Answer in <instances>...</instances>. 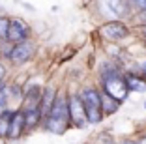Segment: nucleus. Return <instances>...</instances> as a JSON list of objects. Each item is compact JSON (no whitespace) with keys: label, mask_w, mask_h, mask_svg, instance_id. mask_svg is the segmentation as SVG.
I'll use <instances>...</instances> for the list:
<instances>
[{"label":"nucleus","mask_w":146,"mask_h":144,"mask_svg":"<svg viewBox=\"0 0 146 144\" xmlns=\"http://www.w3.org/2000/svg\"><path fill=\"white\" fill-rule=\"evenodd\" d=\"M25 110V118H26V129H34L38 127V123L43 122V114L38 107H30V109H23Z\"/></svg>","instance_id":"14"},{"label":"nucleus","mask_w":146,"mask_h":144,"mask_svg":"<svg viewBox=\"0 0 146 144\" xmlns=\"http://www.w3.org/2000/svg\"><path fill=\"white\" fill-rule=\"evenodd\" d=\"M131 2V6L135 8V11H139V9H146V0H129Z\"/></svg>","instance_id":"17"},{"label":"nucleus","mask_w":146,"mask_h":144,"mask_svg":"<svg viewBox=\"0 0 146 144\" xmlns=\"http://www.w3.org/2000/svg\"><path fill=\"white\" fill-rule=\"evenodd\" d=\"M58 94H60V92H58L54 86L43 88V96H41V101H39V110H41V114H43V120L49 116V112H51L56 98H58Z\"/></svg>","instance_id":"10"},{"label":"nucleus","mask_w":146,"mask_h":144,"mask_svg":"<svg viewBox=\"0 0 146 144\" xmlns=\"http://www.w3.org/2000/svg\"><path fill=\"white\" fill-rule=\"evenodd\" d=\"M8 32H9V19L0 15V41L8 39Z\"/></svg>","instance_id":"16"},{"label":"nucleus","mask_w":146,"mask_h":144,"mask_svg":"<svg viewBox=\"0 0 146 144\" xmlns=\"http://www.w3.org/2000/svg\"><path fill=\"white\" fill-rule=\"evenodd\" d=\"M99 15L107 21H122V19L133 15L135 8L129 0H96Z\"/></svg>","instance_id":"4"},{"label":"nucleus","mask_w":146,"mask_h":144,"mask_svg":"<svg viewBox=\"0 0 146 144\" xmlns=\"http://www.w3.org/2000/svg\"><path fill=\"white\" fill-rule=\"evenodd\" d=\"M68 107H69L71 125L77 127V129H84L90 122H88V116H86V109L81 99V94H77V92L68 94Z\"/></svg>","instance_id":"6"},{"label":"nucleus","mask_w":146,"mask_h":144,"mask_svg":"<svg viewBox=\"0 0 146 144\" xmlns=\"http://www.w3.org/2000/svg\"><path fill=\"white\" fill-rule=\"evenodd\" d=\"M125 82L129 92H146V77L141 71H125Z\"/></svg>","instance_id":"11"},{"label":"nucleus","mask_w":146,"mask_h":144,"mask_svg":"<svg viewBox=\"0 0 146 144\" xmlns=\"http://www.w3.org/2000/svg\"><path fill=\"white\" fill-rule=\"evenodd\" d=\"M99 90H101V88H99ZM120 105H122V103L118 101V99H114L112 96H109L107 92L101 90V107H103L105 116H111V114H114V112H118Z\"/></svg>","instance_id":"13"},{"label":"nucleus","mask_w":146,"mask_h":144,"mask_svg":"<svg viewBox=\"0 0 146 144\" xmlns=\"http://www.w3.org/2000/svg\"><path fill=\"white\" fill-rule=\"evenodd\" d=\"M36 54V43L30 41V39H26V41H21V43H15L11 49V54H9V62L13 66H23L26 64L32 56Z\"/></svg>","instance_id":"7"},{"label":"nucleus","mask_w":146,"mask_h":144,"mask_svg":"<svg viewBox=\"0 0 146 144\" xmlns=\"http://www.w3.org/2000/svg\"><path fill=\"white\" fill-rule=\"evenodd\" d=\"M43 96V88L39 86H32L25 92V98H23V109H30V107H38L41 101Z\"/></svg>","instance_id":"12"},{"label":"nucleus","mask_w":146,"mask_h":144,"mask_svg":"<svg viewBox=\"0 0 146 144\" xmlns=\"http://www.w3.org/2000/svg\"><path fill=\"white\" fill-rule=\"evenodd\" d=\"M30 39V26L26 25L23 19H9V32H8V41L9 43H21Z\"/></svg>","instance_id":"8"},{"label":"nucleus","mask_w":146,"mask_h":144,"mask_svg":"<svg viewBox=\"0 0 146 144\" xmlns=\"http://www.w3.org/2000/svg\"><path fill=\"white\" fill-rule=\"evenodd\" d=\"M144 109H146V99H144Z\"/></svg>","instance_id":"23"},{"label":"nucleus","mask_w":146,"mask_h":144,"mask_svg":"<svg viewBox=\"0 0 146 144\" xmlns=\"http://www.w3.org/2000/svg\"><path fill=\"white\" fill-rule=\"evenodd\" d=\"M99 88L120 103H124L131 94L125 82V71H122V68L114 62H103L99 66Z\"/></svg>","instance_id":"1"},{"label":"nucleus","mask_w":146,"mask_h":144,"mask_svg":"<svg viewBox=\"0 0 146 144\" xmlns=\"http://www.w3.org/2000/svg\"><path fill=\"white\" fill-rule=\"evenodd\" d=\"M139 71H141V73H142V75H144V77H146V60H144V62H142V64H141V66H139Z\"/></svg>","instance_id":"20"},{"label":"nucleus","mask_w":146,"mask_h":144,"mask_svg":"<svg viewBox=\"0 0 146 144\" xmlns=\"http://www.w3.org/2000/svg\"><path fill=\"white\" fill-rule=\"evenodd\" d=\"M139 144H146V135H144V137H141V139H139Z\"/></svg>","instance_id":"22"},{"label":"nucleus","mask_w":146,"mask_h":144,"mask_svg":"<svg viewBox=\"0 0 146 144\" xmlns=\"http://www.w3.org/2000/svg\"><path fill=\"white\" fill-rule=\"evenodd\" d=\"M81 99L84 103L86 109V116H88V122L90 123H101L105 118L103 107H101V90L96 88V86H86L81 92Z\"/></svg>","instance_id":"3"},{"label":"nucleus","mask_w":146,"mask_h":144,"mask_svg":"<svg viewBox=\"0 0 146 144\" xmlns=\"http://www.w3.org/2000/svg\"><path fill=\"white\" fill-rule=\"evenodd\" d=\"M98 34L105 39V41H111V43H118V41H124L131 36V28L125 25L124 21H105L103 25L98 28Z\"/></svg>","instance_id":"5"},{"label":"nucleus","mask_w":146,"mask_h":144,"mask_svg":"<svg viewBox=\"0 0 146 144\" xmlns=\"http://www.w3.org/2000/svg\"><path fill=\"white\" fill-rule=\"evenodd\" d=\"M137 32L141 34V38H144V39H146V25H141V26H137Z\"/></svg>","instance_id":"18"},{"label":"nucleus","mask_w":146,"mask_h":144,"mask_svg":"<svg viewBox=\"0 0 146 144\" xmlns=\"http://www.w3.org/2000/svg\"><path fill=\"white\" fill-rule=\"evenodd\" d=\"M45 129L54 135H64L68 131V127L71 125V118H69V107H68V96H62L58 94L54 105H52L51 112L45 120Z\"/></svg>","instance_id":"2"},{"label":"nucleus","mask_w":146,"mask_h":144,"mask_svg":"<svg viewBox=\"0 0 146 144\" xmlns=\"http://www.w3.org/2000/svg\"><path fill=\"white\" fill-rule=\"evenodd\" d=\"M120 144H139V140H135V139H125V140H122Z\"/></svg>","instance_id":"21"},{"label":"nucleus","mask_w":146,"mask_h":144,"mask_svg":"<svg viewBox=\"0 0 146 144\" xmlns=\"http://www.w3.org/2000/svg\"><path fill=\"white\" fill-rule=\"evenodd\" d=\"M11 116H13V110H9V109H6V112L0 116V139H8V137H9Z\"/></svg>","instance_id":"15"},{"label":"nucleus","mask_w":146,"mask_h":144,"mask_svg":"<svg viewBox=\"0 0 146 144\" xmlns=\"http://www.w3.org/2000/svg\"><path fill=\"white\" fill-rule=\"evenodd\" d=\"M26 131V118H25V110L17 109L13 110V116H11V127H9V137L8 139L11 140H17L23 137V133Z\"/></svg>","instance_id":"9"},{"label":"nucleus","mask_w":146,"mask_h":144,"mask_svg":"<svg viewBox=\"0 0 146 144\" xmlns=\"http://www.w3.org/2000/svg\"><path fill=\"white\" fill-rule=\"evenodd\" d=\"M4 77H6V69H4V66L0 64V84L4 82Z\"/></svg>","instance_id":"19"}]
</instances>
